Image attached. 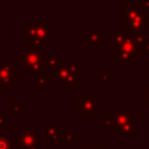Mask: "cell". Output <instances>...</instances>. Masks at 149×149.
Wrapping results in <instances>:
<instances>
[{"mask_svg": "<svg viewBox=\"0 0 149 149\" xmlns=\"http://www.w3.org/2000/svg\"><path fill=\"white\" fill-rule=\"evenodd\" d=\"M24 35L29 38V47L37 49L43 48L55 36V33L50 30V22H29L24 27Z\"/></svg>", "mask_w": 149, "mask_h": 149, "instance_id": "6da1fadb", "label": "cell"}, {"mask_svg": "<svg viewBox=\"0 0 149 149\" xmlns=\"http://www.w3.org/2000/svg\"><path fill=\"white\" fill-rule=\"evenodd\" d=\"M51 80H55L57 84L66 85V88L70 90L76 85L77 80L81 78V64H66L59 65L58 68L50 71Z\"/></svg>", "mask_w": 149, "mask_h": 149, "instance_id": "7a4b0ae2", "label": "cell"}, {"mask_svg": "<svg viewBox=\"0 0 149 149\" xmlns=\"http://www.w3.org/2000/svg\"><path fill=\"white\" fill-rule=\"evenodd\" d=\"M17 59L21 64H23L29 70L30 73L37 74V73L45 72V68L43 63V55L36 48H31V47L24 48L19 54Z\"/></svg>", "mask_w": 149, "mask_h": 149, "instance_id": "3957f363", "label": "cell"}, {"mask_svg": "<svg viewBox=\"0 0 149 149\" xmlns=\"http://www.w3.org/2000/svg\"><path fill=\"white\" fill-rule=\"evenodd\" d=\"M77 111L84 116H98V95H77Z\"/></svg>", "mask_w": 149, "mask_h": 149, "instance_id": "277c9868", "label": "cell"}, {"mask_svg": "<svg viewBox=\"0 0 149 149\" xmlns=\"http://www.w3.org/2000/svg\"><path fill=\"white\" fill-rule=\"evenodd\" d=\"M19 143L22 149H29L34 147H38V134L37 132L31 128H24L19 135Z\"/></svg>", "mask_w": 149, "mask_h": 149, "instance_id": "5b68a950", "label": "cell"}, {"mask_svg": "<svg viewBox=\"0 0 149 149\" xmlns=\"http://www.w3.org/2000/svg\"><path fill=\"white\" fill-rule=\"evenodd\" d=\"M19 71L14 69L10 64H1L0 65V85L3 90H7L12 83L17 79Z\"/></svg>", "mask_w": 149, "mask_h": 149, "instance_id": "8992f818", "label": "cell"}, {"mask_svg": "<svg viewBox=\"0 0 149 149\" xmlns=\"http://www.w3.org/2000/svg\"><path fill=\"white\" fill-rule=\"evenodd\" d=\"M112 116H113V120H114V126H113L114 132H116L119 128H121L126 123L135 120V113L133 111H129V112L126 111L123 106H120L119 111L115 112V114L112 115Z\"/></svg>", "mask_w": 149, "mask_h": 149, "instance_id": "52a82bcc", "label": "cell"}, {"mask_svg": "<svg viewBox=\"0 0 149 149\" xmlns=\"http://www.w3.org/2000/svg\"><path fill=\"white\" fill-rule=\"evenodd\" d=\"M147 13L146 10L142 9V7L139 6H134V5H129V6H125V8L122 10H120L119 13V17L120 21H130L141 16H144Z\"/></svg>", "mask_w": 149, "mask_h": 149, "instance_id": "ba28073f", "label": "cell"}, {"mask_svg": "<svg viewBox=\"0 0 149 149\" xmlns=\"http://www.w3.org/2000/svg\"><path fill=\"white\" fill-rule=\"evenodd\" d=\"M114 49H118V50H121V51H126V52H130L133 55L139 52V45L136 44V42L130 36H127V35H126L125 40L121 43L114 44Z\"/></svg>", "mask_w": 149, "mask_h": 149, "instance_id": "9c48e42d", "label": "cell"}, {"mask_svg": "<svg viewBox=\"0 0 149 149\" xmlns=\"http://www.w3.org/2000/svg\"><path fill=\"white\" fill-rule=\"evenodd\" d=\"M62 130L59 127H57L54 122H47L45 123V142L51 143V142H57L59 139Z\"/></svg>", "mask_w": 149, "mask_h": 149, "instance_id": "30bf717a", "label": "cell"}, {"mask_svg": "<svg viewBox=\"0 0 149 149\" xmlns=\"http://www.w3.org/2000/svg\"><path fill=\"white\" fill-rule=\"evenodd\" d=\"M104 40V34L98 29V27H93V30L87 33V44L88 47L95 48L98 47Z\"/></svg>", "mask_w": 149, "mask_h": 149, "instance_id": "8fae6325", "label": "cell"}, {"mask_svg": "<svg viewBox=\"0 0 149 149\" xmlns=\"http://www.w3.org/2000/svg\"><path fill=\"white\" fill-rule=\"evenodd\" d=\"M44 58H45V63H44V68L45 69H49L50 71L58 68L61 65V58L56 57V55L54 52H47L44 55Z\"/></svg>", "mask_w": 149, "mask_h": 149, "instance_id": "7c38bea8", "label": "cell"}, {"mask_svg": "<svg viewBox=\"0 0 149 149\" xmlns=\"http://www.w3.org/2000/svg\"><path fill=\"white\" fill-rule=\"evenodd\" d=\"M113 51H114V58H116L120 63H135V55L118 49H114Z\"/></svg>", "mask_w": 149, "mask_h": 149, "instance_id": "4fadbf2b", "label": "cell"}, {"mask_svg": "<svg viewBox=\"0 0 149 149\" xmlns=\"http://www.w3.org/2000/svg\"><path fill=\"white\" fill-rule=\"evenodd\" d=\"M115 133L119 134L120 137H134L135 136V130H134V121H130L119 128Z\"/></svg>", "mask_w": 149, "mask_h": 149, "instance_id": "5bb4252c", "label": "cell"}, {"mask_svg": "<svg viewBox=\"0 0 149 149\" xmlns=\"http://www.w3.org/2000/svg\"><path fill=\"white\" fill-rule=\"evenodd\" d=\"M34 76H35V81H36V84H37L42 90L45 88V86L51 83V77H50V74H47L45 72L37 73V74H34Z\"/></svg>", "mask_w": 149, "mask_h": 149, "instance_id": "9a60e30c", "label": "cell"}, {"mask_svg": "<svg viewBox=\"0 0 149 149\" xmlns=\"http://www.w3.org/2000/svg\"><path fill=\"white\" fill-rule=\"evenodd\" d=\"M57 142H61V143H74V142H77V134L74 132L61 133L59 139H58Z\"/></svg>", "mask_w": 149, "mask_h": 149, "instance_id": "2e32d148", "label": "cell"}, {"mask_svg": "<svg viewBox=\"0 0 149 149\" xmlns=\"http://www.w3.org/2000/svg\"><path fill=\"white\" fill-rule=\"evenodd\" d=\"M108 36H109V42H112L113 44H119V43H121L123 40H125V37H126V34L123 33V31H118V33H115V31H109L108 33Z\"/></svg>", "mask_w": 149, "mask_h": 149, "instance_id": "e0dca14e", "label": "cell"}, {"mask_svg": "<svg viewBox=\"0 0 149 149\" xmlns=\"http://www.w3.org/2000/svg\"><path fill=\"white\" fill-rule=\"evenodd\" d=\"M113 78H114L113 73H111L108 69H104L102 73H100V74L98 76V81H99V84H101V85H107V84L109 83V80H112Z\"/></svg>", "mask_w": 149, "mask_h": 149, "instance_id": "ac0fdd59", "label": "cell"}, {"mask_svg": "<svg viewBox=\"0 0 149 149\" xmlns=\"http://www.w3.org/2000/svg\"><path fill=\"white\" fill-rule=\"evenodd\" d=\"M8 111L13 112L14 116H23V107L19 105V101H13V104L8 106Z\"/></svg>", "mask_w": 149, "mask_h": 149, "instance_id": "d6986e66", "label": "cell"}, {"mask_svg": "<svg viewBox=\"0 0 149 149\" xmlns=\"http://www.w3.org/2000/svg\"><path fill=\"white\" fill-rule=\"evenodd\" d=\"M0 149H12V141L7 134H0Z\"/></svg>", "mask_w": 149, "mask_h": 149, "instance_id": "ffe728a7", "label": "cell"}, {"mask_svg": "<svg viewBox=\"0 0 149 149\" xmlns=\"http://www.w3.org/2000/svg\"><path fill=\"white\" fill-rule=\"evenodd\" d=\"M140 99H141L142 101L149 100V84H147L146 87L140 91Z\"/></svg>", "mask_w": 149, "mask_h": 149, "instance_id": "44dd1931", "label": "cell"}, {"mask_svg": "<svg viewBox=\"0 0 149 149\" xmlns=\"http://www.w3.org/2000/svg\"><path fill=\"white\" fill-rule=\"evenodd\" d=\"M139 52L149 54V41H144V42L139 47Z\"/></svg>", "mask_w": 149, "mask_h": 149, "instance_id": "7402d4cb", "label": "cell"}, {"mask_svg": "<svg viewBox=\"0 0 149 149\" xmlns=\"http://www.w3.org/2000/svg\"><path fill=\"white\" fill-rule=\"evenodd\" d=\"M7 120H8V119H7V118H6V116L0 112V133L2 132V129H3V128H6V127H7V125H8Z\"/></svg>", "mask_w": 149, "mask_h": 149, "instance_id": "603a6c76", "label": "cell"}, {"mask_svg": "<svg viewBox=\"0 0 149 149\" xmlns=\"http://www.w3.org/2000/svg\"><path fill=\"white\" fill-rule=\"evenodd\" d=\"M104 125L106 127H113L114 126V120H113V116H107L104 119Z\"/></svg>", "mask_w": 149, "mask_h": 149, "instance_id": "cb8c5ba5", "label": "cell"}, {"mask_svg": "<svg viewBox=\"0 0 149 149\" xmlns=\"http://www.w3.org/2000/svg\"><path fill=\"white\" fill-rule=\"evenodd\" d=\"M140 6L142 7L143 10H149V0H141L140 1Z\"/></svg>", "mask_w": 149, "mask_h": 149, "instance_id": "d4e9b609", "label": "cell"}, {"mask_svg": "<svg viewBox=\"0 0 149 149\" xmlns=\"http://www.w3.org/2000/svg\"><path fill=\"white\" fill-rule=\"evenodd\" d=\"M146 79L149 80V63L146 64Z\"/></svg>", "mask_w": 149, "mask_h": 149, "instance_id": "484cf974", "label": "cell"}, {"mask_svg": "<svg viewBox=\"0 0 149 149\" xmlns=\"http://www.w3.org/2000/svg\"><path fill=\"white\" fill-rule=\"evenodd\" d=\"M144 104H146V106H148V107H149V100H146V101H144Z\"/></svg>", "mask_w": 149, "mask_h": 149, "instance_id": "4316f807", "label": "cell"}, {"mask_svg": "<svg viewBox=\"0 0 149 149\" xmlns=\"http://www.w3.org/2000/svg\"><path fill=\"white\" fill-rule=\"evenodd\" d=\"M29 149H38V147H34V148H29Z\"/></svg>", "mask_w": 149, "mask_h": 149, "instance_id": "83f0119b", "label": "cell"}]
</instances>
